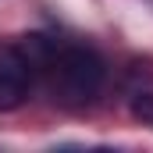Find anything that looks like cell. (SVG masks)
<instances>
[{
  "instance_id": "cell-1",
  "label": "cell",
  "mask_w": 153,
  "mask_h": 153,
  "mask_svg": "<svg viewBox=\"0 0 153 153\" xmlns=\"http://www.w3.org/2000/svg\"><path fill=\"white\" fill-rule=\"evenodd\" d=\"M46 71H50V93L61 107H85L103 89L107 64L89 46H64L50 53Z\"/></svg>"
},
{
  "instance_id": "cell-2",
  "label": "cell",
  "mask_w": 153,
  "mask_h": 153,
  "mask_svg": "<svg viewBox=\"0 0 153 153\" xmlns=\"http://www.w3.org/2000/svg\"><path fill=\"white\" fill-rule=\"evenodd\" d=\"M32 75H36V64L22 46L0 50V111H14L25 103L32 89Z\"/></svg>"
}]
</instances>
